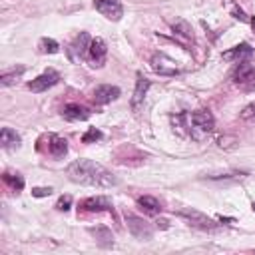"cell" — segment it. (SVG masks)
<instances>
[{
    "label": "cell",
    "instance_id": "obj_1",
    "mask_svg": "<svg viewBox=\"0 0 255 255\" xmlns=\"http://www.w3.org/2000/svg\"><path fill=\"white\" fill-rule=\"evenodd\" d=\"M66 173L74 183H80V185L102 187V189L118 185V177L110 169H106L104 165H100V163H96L92 159H76V161H72L66 167Z\"/></svg>",
    "mask_w": 255,
    "mask_h": 255
},
{
    "label": "cell",
    "instance_id": "obj_2",
    "mask_svg": "<svg viewBox=\"0 0 255 255\" xmlns=\"http://www.w3.org/2000/svg\"><path fill=\"white\" fill-rule=\"evenodd\" d=\"M173 124H177L179 128H185V133L195 139V141H203L211 135L213 128H215V120L211 116V112L207 110H199L193 114H181V116H173L171 118Z\"/></svg>",
    "mask_w": 255,
    "mask_h": 255
},
{
    "label": "cell",
    "instance_id": "obj_3",
    "mask_svg": "<svg viewBox=\"0 0 255 255\" xmlns=\"http://www.w3.org/2000/svg\"><path fill=\"white\" fill-rule=\"evenodd\" d=\"M90 44H92L90 34H88V32H80V34L70 42V46L66 48L68 58H70L72 62H80V60H84V58L88 56V52H90Z\"/></svg>",
    "mask_w": 255,
    "mask_h": 255
},
{
    "label": "cell",
    "instance_id": "obj_4",
    "mask_svg": "<svg viewBox=\"0 0 255 255\" xmlns=\"http://www.w3.org/2000/svg\"><path fill=\"white\" fill-rule=\"evenodd\" d=\"M177 215L185 217L191 227H197V229H201V231H215V229L219 227L211 217H207L205 213H201V211H197V209H179Z\"/></svg>",
    "mask_w": 255,
    "mask_h": 255
},
{
    "label": "cell",
    "instance_id": "obj_5",
    "mask_svg": "<svg viewBox=\"0 0 255 255\" xmlns=\"http://www.w3.org/2000/svg\"><path fill=\"white\" fill-rule=\"evenodd\" d=\"M149 64H151V70L155 74H159V76H175V74H179L177 62L173 58H169L167 54H163V52H155L151 56Z\"/></svg>",
    "mask_w": 255,
    "mask_h": 255
},
{
    "label": "cell",
    "instance_id": "obj_6",
    "mask_svg": "<svg viewBox=\"0 0 255 255\" xmlns=\"http://www.w3.org/2000/svg\"><path fill=\"white\" fill-rule=\"evenodd\" d=\"M126 223H128L129 233H131L135 239H139V241H149V239L153 237V227H151L145 219H141V217H137V215H126Z\"/></svg>",
    "mask_w": 255,
    "mask_h": 255
},
{
    "label": "cell",
    "instance_id": "obj_7",
    "mask_svg": "<svg viewBox=\"0 0 255 255\" xmlns=\"http://www.w3.org/2000/svg\"><path fill=\"white\" fill-rule=\"evenodd\" d=\"M94 8L112 22H118L124 16V6L120 0H94Z\"/></svg>",
    "mask_w": 255,
    "mask_h": 255
},
{
    "label": "cell",
    "instance_id": "obj_8",
    "mask_svg": "<svg viewBox=\"0 0 255 255\" xmlns=\"http://www.w3.org/2000/svg\"><path fill=\"white\" fill-rule=\"evenodd\" d=\"M58 80H60V74H58L56 70H46L44 74L36 76L32 82H28V90H32V92L40 94V92H46L48 88L56 86V84H58Z\"/></svg>",
    "mask_w": 255,
    "mask_h": 255
},
{
    "label": "cell",
    "instance_id": "obj_9",
    "mask_svg": "<svg viewBox=\"0 0 255 255\" xmlns=\"http://www.w3.org/2000/svg\"><path fill=\"white\" fill-rule=\"evenodd\" d=\"M106 54H108L106 42H104L102 38H94L92 44H90V52H88L90 64H92L94 68H102L104 62H106Z\"/></svg>",
    "mask_w": 255,
    "mask_h": 255
},
{
    "label": "cell",
    "instance_id": "obj_10",
    "mask_svg": "<svg viewBox=\"0 0 255 255\" xmlns=\"http://www.w3.org/2000/svg\"><path fill=\"white\" fill-rule=\"evenodd\" d=\"M120 98V88L118 86H110V84H104V86H98L94 90V102L98 106H106L114 100Z\"/></svg>",
    "mask_w": 255,
    "mask_h": 255
},
{
    "label": "cell",
    "instance_id": "obj_11",
    "mask_svg": "<svg viewBox=\"0 0 255 255\" xmlns=\"http://www.w3.org/2000/svg\"><path fill=\"white\" fill-rule=\"evenodd\" d=\"M147 88H149V80L143 76V74H137V80H135V88H133V96H131V110L137 112L143 104V98L147 94Z\"/></svg>",
    "mask_w": 255,
    "mask_h": 255
},
{
    "label": "cell",
    "instance_id": "obj_12",
    "mask_svg": "<svg viewBox=\"0 0 255 255\" xmlns=\"http://www.w3.org/2000/svg\"><path fill=\"white\" fill-rule=\"evenodd\" d=\"M80 209H84V211H110L112 201H110V197H104V195L86 197L80 201Z\"/></svg>",
    "mask_w": 255,
    "mask_h": 255
},
{
    "label": "cell",
    "instance_id": "obj_13",
    "mask_svg": "<svg viewBox=\"0 0 255 255\" xmlns=\"http://www.w3.org/2000/svg\"><path fill=\"white\" fill-rule=\"evenodd\" d=\"M255 80V66L249 62H239L233 70V82L235 84H251Z\"/></svg>",
    "mask_w": 255,
    "mask_h": 255
},
{
    "label": "cell",
    "instance_id": "obj_14",
    "mask_svg": "<svg viewBox=\"0 0 255 255\" xmlns=\"http://www.w3.org/2000/svg\"><path fill=\"white\" fill-rule=\"evenodd\" d=\"M62 116L68 122H84L90 118V112H88V108H84L80 104H68V106H64Z\"/></svg>",
    "mask_w": 255,
    "mask_h": 255
},
{
    "label": "cell",
    "instance_id": "obj_15",
    "mask_svg": "<svg viewBox=\"0 0 255 255\" xmlns=\"http://www.w3.org/2000/svg\"><path fill=\"white\" fill-rule=\"evenodd\" d=\"M253 56V48L249 44H239L235 48H231L229 52L223 54V60H233V62H247Z\"/></svg>",
    "mask_w": 255,
    "mask_h": 255
},
{
    "label": "cell",
    "instance_id": "obj_16",
    "mask_svg": "<svg viewBox=\"0 0 255 255\" xmlns=\"http://www.w3.org/2000/svg\"><path fill=\"white\" fill-rule=\"evenodd\" d=\"M0 143H2L4 149H18L20 143H22V139H20V135L12 128H2V131H0Z\"/></svg>",
    "mask_w": 255,
    "mask_h": 255
},
{
    "label": "cell",
    "instance_id": "obj_17",
    "mask_svg": "<svg viewBox=\"0 0 255 255\" xmlns=\"http://www.w3.org/2000/svg\"><path fill=\"white\" fill-rule=\"evenodd\" d=\"M90 233L96 237V243L100 247H112L114 245V235L106 225H98V227H90Z\"/></svg>",
    "mask_w": 255,
    "mask_h": 255
},
{
    "label": "cell",
    "instance_id": "obj_18",
    "mask_svg": "<svg viewBox=\"0 0 255 255\" xmlns=\"http://www.w3.org/2000/svg\"><path fill=\"white\" fill-rule=\"evenodd\" d=\"M48 151L52 157H64L68 151V141L64 137L58 135H50V143H48Z\"/></svg>",
    "mask_w": 255,
    "mask_h": 255
},
{
    "label": "cell",
    "instance_id": "obj_19",
    "mask_svg": "<svg viewBox=\"0 0 255 255\" xmlns=\"http://www.w3.org/2000/svg\"><path fill=\"white\" fill-rule=\"evenodd\" d=\"M137 205H139L145 213H149V215H155V213H159V211H161L159 201H157L155 197H151V195H141V197L137 199Z\"/></svg>",
    "mask_w": 255,
    "mask_h": 255
},
{
    "label": "cell",
    "instance_id": "obj_20",
    "mask_svg": "<svg viewBox=\"0 0 255 255\" xmlns=\"http://www.w3.org/2000/svg\"><path fill=\"white\" fill-rule=\"evenodd\" d=\"M173 34L177 38H183V40H193V32H191V26L185 22V20H177L173 26H171Z\"/></svg>",
    "mask_w": 255,
    "mask_h": 255
},
{
    "label": "cell",
    "instance_id": "obj_21",
    "mask_svg": "<svg viewBox=\"0 0 255 255\" xmlns=\"http://www.w3.org/2000/svg\"><path fill=\"white\" fill-rule=\"evenodd\" d=\"M24 74V66H20V68H14V70H10V72H4L2 76H0V84L4 86V88H8V86H14L18 80H20V76Z\"/></svg>",
    "mask_w": 255,
    "mask_h": 255
},
{
    "label": "cell",
    "instance_id": "obj_22",
    "mask_svg": "<svg viewBox=\"0 0 255 255\" xmlns=\"http://www.w3.org/2000/svg\"><path fill=\"white\" fill-rule=\"evenodd\" d=\"M2 179H4V183L10 185L14 191L24 189V177H22L20 173H10V171H6V173L2 175Z\"/></svg>",
    "mask_w": 255,
    "mask_h": 255
},
{
    "label": "cell",
    "instance_id": "obj_23",
    "mask_svg": "<svg viewBox=\"0 0 255 255\" xmlns=\"http://www.w3.org/2000/svg\"><path fill=\"white\" fill-rule=\"evenodd\" d=\"M38 50H40L42 54H56V52L60 50V44H58L56 40H52V38H42V40L38 42Z\"/></svg>",
    "mask_w": 255,
    "mask_h": 255
},
{
    "label": "cell",
    "instance_id": "obj_24",
    "mask_svg": "<svg viewBox=\"0 0 255 255\" xmlns=\"http://www.w3.org/2000/svg\"><path fill=\"white\" fill-rule=\"evenodd\" d=\"M100 137H102V131L96 129V128H90V129L82 135V141H84V143H92V141H96V139H100Z\"/></svg>",
    "mask_w": 255,
    "mask_h": 255
},
{
    "label": "cell",
    "instance_id": "obj_25",
    "mask_svg": "<svg viewBox=\"0 0 255 255\" xmlns=\"http://www.w3.org/2000/svg\"><path fill=\"white\" fill-rule=\"evenodd\" d=\"M239 116H241V120H253L255 118V102H251L249 106H245Z\"/></svg>",
    "mask_w": 255,
    "mask_h": 255
},
{
    "label": "cell",
    "instance_id": "obj_26",
    "mask_svg": "<svg viewBox=\"0 0 255 255\" xmlns=\"http://www.w3.org/2000/svg\"><path fill=\"white\" fill-rule=\"evenodd\" d=\"M70 203H72V197H70V195H62V197L58 199L56 207H58L60 211H68V209H70Z\"/></svg>",
    "mask_w": 255,
    "mask_h": 255
},
{
    "label": "cell",
    "instance_id": "obj_27",
    "mask_svg": "<svg viewBox=\"0 0 255 255\" xmlns=\"http://www.w3.org/2000/svg\"><path fill=\"white\" fill-rule=\"evenodd\" d=\"M50 193H52V187H34L32 189V195L34 197H46Z\"/></svg>",
    "mask_w": 255,
    "mask_h": 255
},
{
    "label": "cell",
    "instance_id": "obj_28",
    "mask_svg": "<svg viewBox=\"0 0 255 255\" xmlns=\"http://www.w3.org/2000/svg\"><path fill=\"white\" fill-rule=\"evenodd\" d=\"M231 14H233V18H237V20H241V22H247L249 18L245 16V12L241 10V8H237V6H231Z\"/></svg>",
    "mask_w": 255,
    "mask_h": 255
},
{
    "label": "cell",
    "instance_id": "obj_29",
    "mask_svg": "<svg viewBox=\"0 0 255 255\" xmlns=\"http://www.w3.org/2000/svg\"><path fill=\"white\" fill-rule=\"evenodd\" d=\"M157 223H161V227H163V229L167 227V221H165V219H157Z\"/></svg>",
    "mask_w": 255,
    "mask_h": 255
},
{
    "label": "cell",
    "instance_id": "obj_30",
    "mask_svg": "<svg viewBox=\"0 0 255 255\" xmlns=\"http://www.w3.org/2000/svg\"><path fill=\"white\" fill-rule=\"evenodd\" d=\"M249 22H251V26H253V30H255V18H251Z\"/></svg>",
    "mask_w": 255,
    "mask_h": 255
}]
</instances>
